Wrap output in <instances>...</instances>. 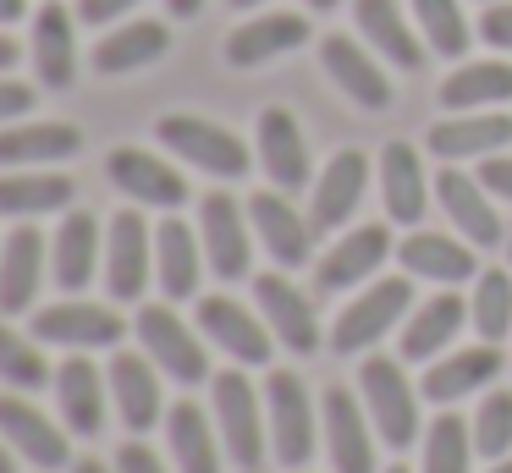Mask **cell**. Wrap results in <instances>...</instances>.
<instances>
[{"instance_id": "cell-28", "label": "cell", "mask_w": 512, "mask_h": 473, "mask_svg": "<svg viewBox=\"0 0 512 473\" xmlns=\"http://www.w3.org/2000/svg\"><path fill=\"white\" fill-rule=\"evenodd\" d=\"M512 143V116H490V110H457V116L430 127V154L441 160H490Z\"/></svg>"}, {"instance_id": "cell-5", "label": "cell", "mask_w": 512, "mask_h": 473, "mask_svg": "<svg viewBox=\"0 0 512 473\" xmlns=\"http://www.w3.org/2000/svg\"><path fill=\"white\" fill-rule=\"evenodd\" d=\"M160 143H166L177 160H193L199 171H210L215 182H237V176H248V165H254L248 143L210 116H166L160 121Z\"/></svg>"}, {"instance_id": "cell-49", "label": "cell", "mask_w": 512, "mask_h": 473, "mask_svg": "<svg viewBox=\"0 0 512 473\" xmlns=\"http://www.w3.org/2000/svg\"><path fill=\"white\" fill-rule=\"evenodd\" d=\"M28 17V0H0V28L6 22H23Z\"/></svg>"}, {"instance_id": "cell-24", "label": "cell", "mask_w": 512, "mask_h": 473, "mask_svg": "<svg viewBox=\"0 0 512 473\" xmlns=\"http://www.w3.org/2000/svg\"><path fill=\"white\" fill-rule=\"evenodd\" d=\"M83 149V132L67 121H12L0 127V171H34V165H61Z\"/></svg>"}, {"instance_id": "cell-57", "label": "cell", "mask_w": 512, "mask_h": 473, "mask_svg": "<svg viewBox=\"0 0 512 473\" xmlns=\"http://www.w3.org/2000/svg\"><path fill=\"white\" fill-rule=\"evenodd\" d=\"M386 473H408V468H386Z\"/></svg>"}, {"instance_id": "cell-53", "label": "cell", "mask_w": 512, "mask_h": 473, "mask_svg": "<svg viewBox=\"0 0 512 473\" xmlns=\"http://www.w3.org/2000/svg\"><path fill=\"white\" fill-rule=\"evenodd\" d=\"M12 457H17V451L6 446V435H0V473H17V462H12Z\"/></svg>"}, {"instance_id": "cell-7", "label": "cell", "mask_w": 512, "mask_h": 473, "mask_svg": "<svg viewBox=\"0 0 512 473\" xmlns=\"http://www.w3.org/2000/svg\"><path fill=\"white\" fill-rule=\"evenodd\" d=\"M199 237H204V259L221 281H243L254 264V220L232 193H204L199 198Z\"/></svg>"}, {"instance_id": "cell-33", "label": "cell", "mask_w": 512, "mask_h": 473, "mask_svg": "<svg viewBox=\"0 0 512 473\" xmlns=\"http://www.w3.org/2000/svg\"><path fill=\"white\" fill-rule=\"evenodd\" d=\"M171 50V28L155 17H138V22H122L111 28L100 44H94V72L100 77H127V72H144L149 61Z\"/></svg>"}, {"instance_id": "cell-46", "label": "cell", "mask_w": 512, "mask_h": 473, "mask_svg": "<svg viewBox=\"0 0 512 473\" xmlns=\"http://www.w3.org/2000/svg\"><path fill=\"white\" fill-rule=\"evenodd\" d=\"M34 110V88L17 83V77H0V121H17Z\"/></svg>"}, {"instance_id": "cell-17", "label": "cell", "mask_w": 512, "mask_h": 473, "mask_svg": "<svg viewBox=\"0 0 512 473\" xmlns=\"http://www.w3.org/2000/svg\"><path fill=\"white\" fill-rule=\"evenodd\" d=\"M435 198H441L446 220L457 226V237H463V242H474V248H496V242H501V215H496V204H490L496 193H490L479 176L446 165V171L435 176Z\"/></svg>"}, {"instance_id": "cell-55", "label": "cell", "mask_w": 512, "mask_h": 473, "mask_svg": "<svg viewBox=\"0 0 512 473\" xmlns=\"http://www.w3.org/2000/svg\"><path fill=\"white\" fill-rule=\"evenodd\" d=\"M254 6H265V0H232V11H254Z\"/></svg>"}, {"instance_id": "cell-42", "label": "cell", "mask_w": 512, "mask_h": 473, "mask_svg": "<svg viewBox=\"0 0 512 473\" xmlns=\"http://www.w3.org/2000/svg\"><path fill=\"white\" fill-rule=\"evenodd\" d=\"M0 380L12 385V391H39V385L56 380L50 363H45V352H39V341L17 336L6 319H0Z\"/></svg>"}, {"instance_id": "cell-48", "label": "cell", "mask_w": 512, "mask_h": 473, "mask_svg": "<svg viewBox=\"0 0 512 473\" xmlns=\"http://www.w3.org/2000/svg\"><path fill=\"white\" fill-rule=\"evenodd\" d=\"M479 182H485L496 198L512 204V154H501V160H479Z\"/></svg>"}, {"instance_id": "cell-9", "label": "cell", "mask_w": 512, "mask_h": 473, "mask_svg": "<svg viewBox=\"0 0 512 473\" xmlns=\"http://www.w3.org/2000/svg\"><path fill=\"white\" fill-rule=\"evenodd\" d=\"M199 330L232 363H248V369L270 363V352H276V330L265 325V314L243 308L237 297H226V292H215V297H204V303H199Z\"/></svg>"}, {"instance_id": "cell-13", "label": "cell", "mask_w": 512, "mask_h": 473, "mask_svg": "<svg viewBox=\"0 0 512 473\" xmlns=\"http://www.w3.org/2000/svg\"><path fill=\"white\" fill-rule=\"evenodd\" d=\"M325 457L336 473H375V424L364 413V396L331 385L325 391Z\"/></svg>"}, {"instance_id": "cell-26", "label": "cell", "mask_w": 512, "mask_h": 473, "mask_svg": "<svg viewBox=\"0 0 512 473\" xmlns=\"http://www.w3.org/2000/svg\"><path fill=\"white\" fill-rule=\"evenodd\" d=\"M204 237H193L188 220L166 215L155 226V281L166 292V303H182V297L199 292V275H204Z\"/></svg>"}, {"instance_id": "cell-27", "label": "cell", "mask_w": 512, "mask_h": 473, "mask_svg": "<svg viewBox=\"0 0 512 473\" xmlns=\"http://www.w3.org/2000/svg\"><path fill=\"white\" fill-rule=\"evenodd\" d=\"M490 380H501V347L496 341H479V347H457V352H446V358H435L430 369H424V396L452 407V402H463V396L485 391Z\"/></svg>"}, {"instance_id": "cell-36", "label": "cell", "mask_w": 512, "mask_h": 473, "mask_svg": "<svg viewBox=\"0 0 512 473\" xmlns=\"http://www.w3.org/2000/svg\"><path fill=\"white\" fill-rule=\"evenodd\" d=\"M353 17H358V28H364L369 50H380L391 66H402V72H419L424 66V50H430V44H419V33L408 28L397 0H353Z\"/></svg>"}, {"instance_id": "cell-25", "label": "cell", "mask_w": 512, "mask_h": 473, "mask_svg": "<svg viewBox=\"0 0 512 473\" xmlns=\"http://www.w3.org/2000/svg\"><path fill=\"white\" fill-rule=\"evenodd\" d=\"M303 44H309V17H298V11H265V17H248L243 28H232L226 61L237 72H248V66H265L287 50H303Z\"/></svg>"}, {"instance_id": "cell-37", "label": "cell", "mask_w": 512, "mask_h": 473, "mask_svg": "<svg viewBox=\"0 0 512 473\" xmlns=\"http://www.w3.org/2000/svg\"><path fill=\"white\" fill-rule=\"evenodd\" d=\"M463 319H468V308L457 303L452 292H435L430 303H419V308L408 314V325H402V358H408V363L441 358V352L457 341Z\"/></svg>"}, {"instance_id": "cell-52", "label": "cell", "mask_w": 512, "mask_h": 473, "mask_svg": "<svg viewBox=\"0 0 512 473\" xmlns=\"http://www.w3.org/2000/svg\"><path fill=\"white\" fill-rule=\"evenodd\" d=\"M12 61H17V44L6 39V33H0V72H6V66H12Z\"/></svg>"}, {"instance_id": "cell-38", "label": "cell", "mask_w": 512, "mask_h": 473, "mask_svg": "<svg viewBox=\"0 0 512 473\" xmlns=\"http://www.w3.org/2000/svg\"><path fill=\"white\" fill-rule=\"evenodd\" d=\"M512 99V61H468L441 83V105L452 110H496Z\"/></svg>"}, {"instance_id": "cell-32", "label": "cell", "mask_w": 512, "mask_h": 473, "mask_svg": "<svg viewBox=\"0 0 512 473\" xmlns=\"http://www.w3.org/2000/svg\"><path fill=\"white\" fill-rule=\"evenodd\" d=\"M94 270H100V220L89 209H72L50 237V275H56L61 292H83Z\"/></svg>"}, {"instance_id": "cell-10", "label": "cell", "mask_w": 512, "mask_h": 473, "mask_svg": "<svg viewBox=\"0 0 512 473\" xmlns=\"http://www.w3.org/2000/svg\"><path fill=\"white\" fill-rule=\"evenodd\" d=\"M149 259H155V237L138 209H122L105 226V286L116 303H138L149 292Z\"/></svg>"}, {"instance_id": "cell-11", "label": "cell", "mask_w": 512, "mask_h": 473, "mask_svg": "<svg viewBox=\"0 0 512 473\" xmlns=\"http://www.w3.org/2000/svg\"><path fill=\"white\" fill-rule=\"evenodd\" d=\"M254 303H259L265 325L276 330V341L287 352H298V358L320 352V314H314V297L298 292V286H292L281 270L254 275Z\"/></svg>"}, {"instance_id": "cell-44", "label": "cell", "mask_w": 512, "mask_h": 473, "mask_svg": "<svg viewBox=\"0 0 512 473\" xmlns=\"http://www.w3.org/2000/svg\"><path fill=\"white\" fill-rule=\"evenodd\" d=\"M479 39H485L490 50H512V0H485Z\"/></svg>"}, {"instance_id": "cell-18", "label": "cell", "mask_w": 512, "mask_h": 473, "mask_svg": "<svg viewBox=\"0 0 512 473\" xmlns=\"http://www.w3.org/2000/svg\"><path fill=\"white\" fill-rule=\"evenodd\" d=\"M391 253V231L386 226H353L347 237H336L325 248V259L314 264V281L320 292H347V286H369L375 270Z\"/></svg>"}, {"instance_id": "cell-4", "label": "cell", "mask_w": 512, "mask_h": 473, "mask_svg": "<svg viewBox=\"0 0 512 473\" xmlns=\"http://www.w3.org/2000/svg\"><path fill=\"white\" fill-rule=\"evenodd\" d=\"M408 308H413V286L402 281V275H375V281H369L364 292H358L353 303L336 314L331 347L347 352V358H358V352H369L391 325H402V319H408Z\"/></svg>"}, {"instance_id": "cell-47", "label": "cell", "mask_w": 512, "mask_h": 473, "mask_svg": "<svg viewBox=\"0 0 512 473\" xmlns=\"http://www.w3.org/2000/svg\"><path fill=\"white\" fill-rule=\"evenodd\" d=\"M133 6L138 0H78V17L89 22V28H105V22H122Z\"/></svg>"}, {"instance_id": "cell-50", "label": "cell", "mask_w": 512, "mask_h": 473, "mask_svg": "<svg viewBox=\"0 0 512 473\" xmlns=\"http://www.w3.org/2000/svg\"><path fill=\"white\" fill-rule=\"evenodd\" d=\"M166 11H171V17H199L204 0H166Z\"/></svg>"}, {"instance_id": "cell-20", "label": "cell", "mask_w": 512, "mask_h": 473, "mask_svg": "<svg viewBox=\"0 0 512 473\" xmlns=\"http://www.w3.org/2000/svg\"><path fill=\"white\" fill-rule=\"evenodd\" d=\"M320 66L331 72V83L342 88L353 105H364V110H386L391 105V77L380 72L375 55H369L358 39H347V33H325Z\"/></svg>"}, {"instance_id": "cell-3", "label": "cell", "mask_w": 512, "mask_h": 473, "mask_svg": "<svg viewBox=\"0 0 512 473\" xmlns=\"http://www.w3.org/2000/svg\"><path fill=\"white\" fill-rule=\"evenodd\" d=\"M265 424H270V457L281 468H303L320 446V418H314V396L303 374L276 369L265 380Z\"/></svg>"}, {"instance_id": "cell-58", "label": "cell", "mask_w": 512, "mask_h": 473, "mask_svg": "<svg viewBox=\"0 0 512 473\" xmlns=\"http://www.w3.org/2000/svg\"><path fill=\"white\" fill-rule=\"evenodd\" d=\"M507 259H512V248H507Z\"/></svg>"}, {"instance_id": "cell-22", "label": "cell", "mask_w": 512, "mask_h": 473, "mask_svg": "<svg viewBox=\"0 0 512 473\" xmlns=\"http://www.w3.org/2000/svg\"><path fill=\"white\" fill-rule=\"evenodd\" d=\"M111 396H116V413L133 435L155 429L166 418V402H160V369L149 352H116L111 358Z\"/></svg>"}, {"instance_id": "cell-30", "label": "cell", "mask_w": 512, "mask_h": 473, "mask_svg": "<svg viewBox=\"0 0 512 473\" xmlns=\"http://www.w3.org/2000/svg\"><path fill=\"white\" fill-rule=\"evenodd\" d=\"M166 440L171 457H177V473H221V429H215V413H204L193 396L166 407Z\"/></svg>"}, {"instance_id": "cell-39", "label": "cell", "mask_w": 512, "mask_h": 473, "mask_svg": "<svg viewBox=\"0 0 512 473\" xmlns=\"http://www.w3.org/2000/svg\"><path fill=\"white\" fill-rule=\"evenodd\" d=\"M468 462H474V424L457 413H441L430 418V429H424V462L419 473H468Z\"/></svg>"}, {"instance_id": "cell-43", "label": "cell", "mask_w": 512, "mask_h": 473, "mask_svg": "<svg viewBox=\"0 0 512 473\" xmlns=\"http://www.w3.org/2000/svg\"><path fill=\"white\" fill-rule=\"evenodd\" d=\"M474 451L490 462H501L512 451V391L501 385V391H485V402H479L474 413Z\"/></svg>"}, {"instance_id": "cell-41", "label": "cell", "mask_w": 512, "mask_h": 473, "mask_svg": "<svg viewBox=\"0 0 512 473\" xmlns=\"http://www.w3.org/2000/svg\"><path fill=\"white\" fill-rule=\"evenodd\" d=\"M413 22H419L424 44H430L435 55H446V61H457V55L468 50V17L457 0H413Z\"/></svg>"}, {"instance_id": "cell-15", "label": "cell", "mask_w": 512, "mask_h": 473, "mask_svg": "<svg viewBox=\"0 0 512 473\" xmlns=\"http://www.w3.org/2000/svg\"><path fill=\"white\" fill-rule=\"evenodd\" d=\"M50 264V237L39 226H17L12 237L0 242V314H28L39 297V281H45Z\"/></svg>"}, {"instance_id": "cell-19", "label": "cell", "mask_w": 512, "mask_h": 473, "mask_svg": "<svg viewBox=\"0 0 512 473\" xmlns=\"http://www.w3.org/2000/svg\"><path fill=\"white\" fill-rule=\"evenodd\" d=\"M259 165H265L270 187H281V193H298V187H309V143H303V127L292 110L270 105L259 110Z\"/></svg>"}, {"instance_id": "cell-8", "label": "cell", "mask_w": 512, "mask_h": 473, "mask_svg": "<svg viewBox=\"0 0 512 473\" xmlns=\"http://www.w3.org/2000/svg\"><path fill=\"white\" fill-rule=\"evenodd\" d=\"M122 336H127L122 314L105 303H83V297H61V303L34 314V341H50V347H67V352L116 347Z\"/></svg>"}, {"instance_id": "cell-14", "label": "cell", "mask_w": 512, "mask_h": 473, "mask_svg": "<svg viewBox=\"0 0 512 473\" xmlns=\"http://www.w3.org/2000/svg\"><path fill=\"white\" fill-rule=\"evenodd\" d=\"M248 220H254V237L265 242V253L276 259V270H298V264H309L314 220L298 215L281 187H265V193L248 198Z\"/></svg>"}, {"instance_id": "cell-12", "label": "cell", "mask_w": 512, "mask_h": 473, "mask_svg": "<svg viewBox=\"0 0 512 473\" xmlns=\"http://www.w3.org/2000/svg\"><path fill=\"white\" fill-rule=\"evenodd\" d=\"M0 435H6V446L17 451L23 462H34V468H67L72 451H67V424H56L50 413H39L34 402H28L23 391H6L0 396Z\"/></svg>"}, {"instance_id": "cell-35", "label": "cell", "mask_w": 512, "mask_h": 473, "mask_svg": "<svg viewBox=\"0 0 512 473\" xmlns=\"http://www.w3.org/2000/svg\"><path fill=\"white\" fill-rule=\"evenodd\" d=\"M380 198L397 226H419L424 204H430V182H424V160L413 154V143L397 138L380 149Z\"/></svg>"}, {"instance_id": "cell-56", "label": "cell", "mask_w": 512, "mask_h": 473, "mask_svg": "<svg viewBox=\"0 0 512 473\" xmlns=\"http://www.w3.org/2000/svg\"><path fill=\"white\" fill-rule=\"evenodd\" d=\"M490 473H512V457H501V462H496V468H490Z\"/></svg>"}, {"instance_id": "cell-45", "label": "cell", "mask_w": 512, "mask_h": 473, "mask_svg": "<svg viewBox=\"0 0 512 473\" xmlns=\"http://www.w3.org/2000/svg\"><path fill=\"white\" fill-rule=\"evenodd\" d=\"M116 473H171V468L144 446V440H127V446L116 451Z\"/></svg>"}, {"instance_id": "cell-23", "label": "cell", "mask_w": 512, "mask_h": 473, "mask_svg": "<svg viewBox=\"0 0 512 473\" xmlns=\"http://www.w3.org/2000/svg\"><path fill=\"white\" fill-rule=\"evenodd\" d=\"M397 259H402V270H408L413 281H435V286H463V281L479 275L474 242L446 237V231H413V237H402Z\"/></svg>"}, {"instance_id": "cell-1", "label": "cell", "mask_w": 512, "mask_h": 473, "mask_svg": "<svg viewBox=\"0 0 512 473\" xmlns=\"http://www.w3.org/2000/svg\"><path fill=\"white\" fill-rule=\"evenodd\" d=\"M210 413H215V429H221L226 457H232L237 468H259L265 451H270V424H265L259 391L237 369L210 374Z\"/></svg>"}, {"instance_id": "cell-29", "label": "cell", "mask_w": 512, "mask_h": 473, "mask_svg": "<svg viewBox=\"0 0 512 473\" xmlns=\"http://www.w3.org/2000/svg\"><path fill=\"white\" fill-rule=\"evenodd\" d=\"M56 407H61V424L72 429V435L94 440L105 429V374L94 369L83 352H72V358H61L56 369Z\"/></svg>"}, {"instance_id": "cell-6", "label": "cell", "mask_w": 512, "mask_h": 473, "mask_svg": "<svg viewBox=\"0 0 512 473\" xmlns=\"http://www.w3.org/2000/svg\"><path fill=\"white\" fill-rule=\"evenodd\" d=\"M144 352L155 358V369L177 385H204L210 380V358H204V341L193 336V325H182V314L171 303H144L133 319Z\"/></svg>"}, {"instance_id": "cell-21", "label": "cell", "mask_w": 512, "mask_h": 473, "mask_svg": "<svg viewBox=\"0 0 512 473\" xmlns=\"http://www.w3.org/2000/svg\"><path fill=\"white\" fill-rule=\"evenodd\" d=\"M364 187H369V154H364V149H342V154H331V160H325V171L314 176V204H309L314 231H336V226H347V215L358 209Z\"/></svg>"}, {"instance_id": "cell-54", "label": "cell", "mask_w": 512, "mask_h": 473, "mask_svg": "<svg viewBox=\"0 0 512 473\" xmlns=\"http://www.w3.org/2000/svg\"><path fill=\"white\" fill-rule=\"evenodd\" d=\"M303 6H309V11H336L342 0H303Z\"/></svg>"}, {"instance_id": "cell-31", "label": "cell", "mask_w": 512, "mask_h": 473, "mask_svg": "<svg viewBox=\"0 0 512 473\" xmlns=\"http://www.w3.org/2000/svg\"><path fill=\"white\" fill-rule=\"evenodd\" d=\"M72 176L56 165H34V171H0V215L6 220H39L61 215L72 204Z\"/></svg>"}, {"instance_id": "cell-51", "label": "cell", "mask_w": 512, "mask_h": 473, "mask_svg": "<svg viewBox=\"0 0 512 473\" xmlns=\"http://www.w3.org/2000/svg\"><path fill=\"white\" fill-rule=\"evenodd\" d=\"M72 473H116V468H105L100 457H78V462H72Z\"/></svg>"}, {"instance_id": "cell-2", "label": "cell", "mask_w": 512, "mask_h": 473, "mask_svg": "<svg viewBox=\"0 0 512 473\" xmlns=\"http://www.w3.org/2000/svg\"><path fill=\"white\" fill-rule=\"evenodd\" d=\"M358 396H364V413H369V424H375V435L386 440V446L408 451L413 435H419V396H413V380L402 374V363L369 352V358L358 363Z\"/></svg>"}, {"instance_id": "cell-34", "label": "cell", "mask_w": 512, "mask_h": 473, "mask_svg": "<svg viewBox=\"0 0 512 473\" xmlns=\"http://www.w3.org/2000/svg\"><path fill=\"white\" fill-rule=\"evenodd\" d=\"M34 66L45 88H72L78 77V28L61 0H45L34 11Z\"/></svg>"}, {"instance_id": "cell-16", "label": "cell", "mask_w": 512, "mask_h": 473, "mask_svg": "<svg viewBox=\"0 0 512 473\" xmlns=\"http://www.w3.org/2000/svg\"><path fill=\"white\" fill-rule=\"evenodd\" d=\"M105 171H111V182L122 187L133 204H149V209H182L188 204V182H182V171L166 165V160H155L149 149L122 143V149H111Z\"/></svg>"}, {"instance_id": "cell-40", "label": "cell", "mask_w": 512, "mask_h": 473, "mask_svg": "<svg viewBox=\"0 0 512 473\" xmlns=\"http://www.w3.org/2000/svg\"><path fill=\"white\" fill-rule=\"evenodd\" d=\"M468 319H474L479 341H496L512 330V275L507 270H479L474 275V303H468Z\"/></svg>"}]
</instances>
